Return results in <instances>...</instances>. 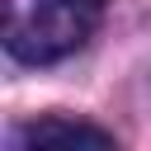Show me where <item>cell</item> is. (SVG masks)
Instances as JSON below:
<instances>
[{"label": "cell", "mask_w": 151, "mask_h": 151, "mask_svg": "<svg viewBox=\"0 0 151 151\" xmlns=\"http://www.w3.org/2000/svg\"><path fill=\"white\" fill-rule=\"evenodd\" d=\"M5 47L19 61H61L99 24L104 0H0Z\"/></svg>", "instance_id": "obj_1"}, {"label": "cell", "mask_w": 151, "mask_h": 151, "mask_svg": "<svg viewBox=\"0 0 151 151\" xmlns=\"http://www.w3.org/2000/svg\"><path fill=\"white\" fill-rule=\"evenodd\" d=\"M19 142L24 146H52V142H61V146H113V132H104L94 123H71V118H38L24 127Z\"/></svg>", "instance_id": "obj_2"}]
</instances>
